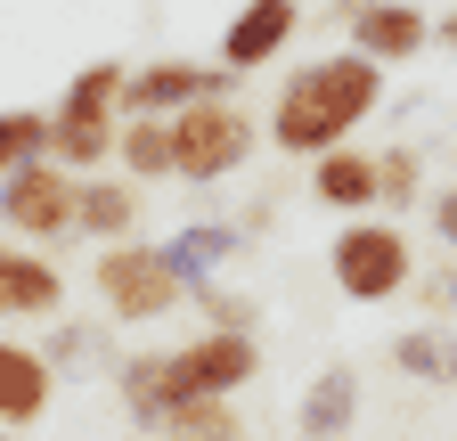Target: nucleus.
I'll return each mask as SVG.
<instances>
[{
	"label": "nucleus",
	"mask_w": 457,
	"mask_h": 441,
	"mask_svg": "<svg viewBox=\"0 0 457 441\" xmlns=\"http://www.w3.org/2000/svg\"><path fill=\"white\" fill-rule=\"evenodd\" d=\"M376 98H384V74L368 58H352V49H335V58H311L278 82L270 98V147L286 155H335V147H352V131L376 115Z\"/></svg>",
	"instance_id": "obj_1"
},
{
	"label": "nucleus",
	"mask_w": 457,
	"mask_h": 441,
	"mask_svg": "<svg viewBox=\"0 0 457 441\" xmlns=\"http://www.w3.org/2000/svg\"><path fill=\"white\" fill-rule=\"evenodd\" d=\"M253 147H262V131H253L245 106L237 98H204V106H188V115H171V180L212 188L228 172H245Z\"/></svg>",
	"instance_id": "obj_2"
},
{
	"label": "nucleus",
	"mask_w": 457,
	"mask_h": 441,
	"mask_svg": "<svg viewBox=\"0 0 457 441\" xmlns=\"http://www.w3.org/2000/svg\"><path fill=\"white\" fill-rule=\"evenodd\" d=\"M90 287H98L106 319H123V327H155V319H171V311L188 303V287L171 279L163 245H147V237H131V245H98Z\"/></svg>",
	"instance_id": "obj_3"
},
{
	"label": "nucleus",
	"mask_w": 457,
	"mask_h": 441,
	"mask_svg": "<svg viewBox=\"0 0 457 441\" xmlns=\"http://www.w3.org/2000/svg\"><path fill=\"white\" fill-rule=\"evenodd\" d=\"M327 270L352 303H392L417 287V254L400 237V220H343L335 245H327Z\"/></svg>",
	"instance_id": "obj_4"
},
{
	"label": "nucleus",
	"mask_w": 457,
	"mask_h": 441,
	"mask_svg": "<svg viewBox=\"0 0 457 441\" xmlns=\"http://www.w3.org/2000/svg\"><path fill=\"white\" fill-rule=\"evenodd\" d=\"M262 376V336H196L163 352V384H171V409L188 401H237L245 384Z\"/></svg>",
	"instance_id": "obj_5"
},
{
	"label": "nucleus",
	"mask_w": 457,
	"mask_h": 441,
	"mask_svg": "<svg viewBox=\"0 0 457 441\" xmlns=\"http://www.w3.org/2000/svg\"><path fill=\"white\" fill-rule=\"evenodd\" d=\"M74 172H66V163H25V172H9V180H0V229H9L17 245H49V237H74Z\"/></svg>",
	"instance_id": "obj_6"
},
{
	"label": "nucleus",
	"mask_w": 457,
	"mask_h": 441,
	"mask_svg": "<svg viewBox=\"0 0 457 441\" xmlns=\"http://www.w3.org/2000/svg\"><path fill=\"white\" fill-rule=\"evenodd\" d=\"M343 33H352V58L384 66H409L417 49H433V9L425 0H343Z\"/></svg>",
	"instance_id": "obj_7"
},
{
	"label": "nucleus",
	"mask_w": 457,
	"mask_h": 441,
	"mask_svg": "<svg viewBox=\"0 0 457 441\" xmlns=\"http://www.w3.org/2000/svg\"><path fill=\"white\" fill-rule=\"evenodd\" d=\"M228 90H237V74H228V66L155 58V66H131V82H123V115H155V123H171V115H188V106H204V98H228Z\"/></svg>",
	"instance_id": "obj_8"
},
{
	"label": "nucleus",
	"mask_w": 457,
	"mask_h": 441,
	"mask_svg": "<svg viewBox=\"0 0 457 441\" xmlns=\"http://www.w3.org/2000/svg\"><path fill=\"white\" fill-rule=\"evenodd\" d=\"M0 319H66V270L17 237H0Z\"/></svg>",
	"instance_id": "obj_9"
},
{
	"label": "nucleus",
	"mask_w": 457,
	"mask_h": 441,
	"mask_svg": "<svg viewBox=\"0 0 457 441\" xmlns=\"http://www.w3.org/2000/svg\"><path fill=\"white\" fill-rule=\"evenodd\" d=\"M303 25V0H237V17L220 25V66L228 74H253L262 58H278Z\"/></svg>",
	"instance_id": "obj_10"
},
{
	"label": "nucleus",
	"mask_w": 457,
	"mask_h": 441,
	"mask_svg": "<svg viewBox=\"0 0 457 441\" xmlns=\"http://www.w3.org/2000/svg\"><path fill=\"white\" fill-rule=\"evenodd\" d=\"M49 393H57V368L41 360V344L0 336V433L41 425V417H49Z\"/></svg>",
	"instance_id": "obj_11"
},
{
	"label": "nucleus",
	"mask_w": 457,
	"mask_h": 441,
	"mask_svg": "<svg viewBox=\"0 0 457 441\" xmlns=\"http://www.w3.org/2000/svg\"><path fill=\"white\" fill-rule=\"evenodd\" d=\"M139 220H147V196H139V180H123V172H90V180L74 188V229L98 237V245H131Z\"/></svg>",
	"instance_id": "obj_12"
},
{
	"label": "nucleus",
	"mask_w": 457,
	"mask_h": 441,
	"mask_svg": "<svg viewBox=\"0 0 457 441\" xmlns=\"http://www.w3.org/2000/svg\"><path fill=\"white\" fill-rule=\"evenodd\" d=\"M360 425V368H319L303 384V401H295V441H343Z\"/></svg>",
	"instance_id": "obj_13"
},
{
	"label": "nucleus",
	"mask_w": 457,
	"mask_h": 441,
	"mask_svg": "<svg viewBox=\"0 0 457 441\" xmlns=\"http://www.w3.org/2000/svg\"><path fill=\"white\" fill-rule=\"evenodd\" d=\"M237 245H245V229H237V220H188L180 237H163V262H171V279L196 295V287H212V270L237 254Z\"/></svg>",
	"instance_id": "obj_14"
},
{
	"label": "nucleus",
	"mask_w": 457,
	"mask_h": 441,
	"mask_svg": "<svg viewBox=\"0 0 457 441\" xmlns=\"http://www.w3.org/2000/svg\"><path fill=\"white\" fill-rule=\"evenodd\" d=\"M311 196L335 204V212H376V155H360V147L319 155L311 163Z\"/></svg>",
	"instance_id": "obj_15"
},
{
	"label": "nucleus",
	"mask_w": 457,
	"mask_h": 441,
	"mask_svg": "<svg viewBox=\"0 0 457 441\" xmlns=\"http://www.w3.org/2000/svg\"><path fill=\"white\" fill-rule=\"evenodd\" d=\"M114 393H123L131 425L139 433H163L171 425V384H163V352H131L123 368H114Z\"/></svg>",
	"instance_id": "obj_16"
},
{
	"label": "nucleus",
	"mask_w": 457,
	"mask_h": 441,
	"mask_svg": "<svg viewBox=\"0 0 457 441\" xmlns=\"http://www.w3.org/2000/svg\"><path fill=\"white\" fill-rule=\"evenodd\" d=\"M114 172L123 180H171V123L155 115H123V131H114Z\"/></svg>",
	"instance_id": "obj_17"
},
{
	"label": "nucleus",
	"mask_w": 457,
	"mask_h": 441,
	"mask_svg": "<svg viewBox=\"0 0 457 441\" xmlns=\"http://www.w3.org/2000/svg\"><path fill=\"white\" fill-rule=\"evenodd\" d=\"M392 368L417 384H457V336L449 327H409V336H392Z\"/></svg>",
	"instance_id": "obj_18"
},
{
	"label": "nucleus",
	"mask_w": 457,
	"mask_h": 441,
	"mask_svg": "<svg viewBox=\"0 0 457 441\" xmlns=\"http://www.w3.org/2000/svg\"><path fill=\"white\" fill-rule=\"evenodd\" d=\"M123 82H131L123 58H98V66H82L66 82V98H57L49 115H123Z\"/></svg>",
	"instance_id": "obj_19"
},
{
	"label": "nucleus",
	"mask_w": 457,
	"mask_h": 441,
	"mask_svg": "<svg viewBox=\"0 0 457 441\" xmlns=\"http://www.w3.org/2000/svg\"><path fill=\"white\" fill-rule=\"evenodd\" d=\"M433 188H425V155L417 147H376V204H392V220L400 212H417Z\"/></svg>",
	"instance_id": "obj_20"
},
{
	"label": "nucleus",
	"mask_w": 457,
	"mask_h": 441,
	"mask_svg": "<svg viewBox=\"0 0 457 441\" xmlns=\"http://www.w3.org/2000/svg\"><path fill=\"white\" fill-rule=\"evenodd\" d=\"M49 155V115L41 106H0V180Z\"/></svg>",
	"instance_id": "obj_21"
},
{
	"label": "nucleus",
	"mask_w": 457,
	"mask_h": 441,
	"mask_svg": "<svg viewBox=\"0 0 457 441\" xmlns=\"http://www.w3.org/2000/svg\"><path fill=\"white\" fill-rule=\"evenodd\" d=\"M196 327L204 336H262V303L253 295H228V287H196Z\"/></svg>",
	"instance_id": "obj_22"
},
{
	"label": "nucleus",
	"mask_w": 457,
	"mask_h": 441,
	"mask_svg": "<svg viewBox=\"0 0 457 441\" xmlns=\"http://www.w3.org/2000/svg\"><path fill=\"white\" fill-rule=\"evenodd\" d=\"M163 441H245V417L228 401H188V409H171Z\"/></svg>",
	"instance_id": "obj_23"
},
{
	"label": "nucleus",
	"mask_w": 457,
	"mask_h": 441,
	"mask_svg": "<svg viewBox=\"0 0 457 441\" xmlns=\"http://www.w3.org/2000/svg\"><path fill=\"white\" fill-rule=\"evenodd\" d=\"M41 360H49V368H90V360H98V327H82V319H57V336L41 344Z\"/></svg>",
	"instance_id": "obj_24"
},
{
	"label": "nucleus",
	"mask_w": 457,
	"mask_h": 441,
	"mask_svg": "<svg viewBox=\"0 0 457 441\" xmlns=\"http://www.w3.org/2000/svg\"><path fill=\"white\" fill-rule=\"evenodd\" d=\"M425 212H433V237H441V245H457V180H449V188H433V196H425Z\"/></svg>",
	"instance_id": "obj_25"
},
{
	"label": "nucleus",
	"mask_w": 457,
	"mask_h": 441,
	"mask_svg": "<svg viewBox=\"0 0 457 441\" xmlns=\"http://www.w3.org/2000/svg\"><path fill=\"white\" fill-rule=\"evenodd\" d=\"M433 41H441V49H457V9H441V17H433Z\"/></svg>",
	"instance_id": "obj_26"
},
{
	"label": "nucleus",
	"mask_w": 457,
	"mask_h": 441,
	"mask_svg": "<svg viewBox=\"0 0 457 441\" xmlns=\"http://www.w3.org/2000/svg\"><path fill=\"white\" fill-rule=\"evenodd\" d=\"M441 295H449V311H457V270H449V279H441Z\"/></svg>",
	"instance_id": "obj_27"
},
{
	"label": "nucleus",
	"mask_w": 457,
	"mask_h": 441,
	"mask_svg": "<svg viewBox=\"0 0 457 441\" xmlns=\"http://www.w3.org/2000/svg\"><path fill=\"white\" fill-rule=\"evenodd\" d=\"M0 441H17V433H0Z\"/></svg>",
	"instance_id": "obj_28"
}]
</instances>
